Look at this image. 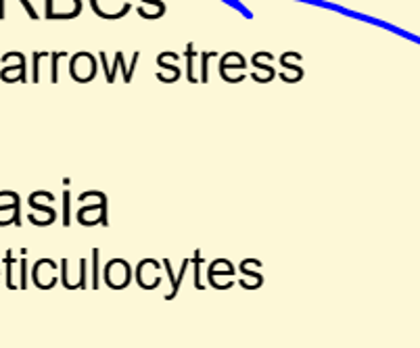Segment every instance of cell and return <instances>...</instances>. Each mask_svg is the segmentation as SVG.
<instances>
[{"label":"cell","mask_w":420,"mask_h":348,"mask_svg":"<svg viewBox=\"0 0 420 348\" xmlns=\"http://www.w3.org/2000/svg\"><path fill=\"white\" fill-rule=\"evenodd\" d=\"M163 265H165L167 274H170V280H172V292H170V296H167V300H170V298H176V294H178V290H180V282H182V278L187 276V269H189V258H187L184 263H182V269H180V274H178L176 278H174V274H172V265H170V260L163 258Z\"/></svg>","instance_id":"obj_8"},{"label":"cell","mask_w":420,"mask_h":348,"mask_svg":"<svg viewBox=\"0 0 420 348\" xmlns=\"http://www.w3.org/2000/svg\"><path fill=\"white\" fill-rule=\"evenodd\" d=\"M161 265L157 263V260H153V265H151V272H146V260H140L138 267H136V282L140 284V288L144 290H153L161 284V274H159Z\"/></svg>","instance_id":"obj_4"},{"label":"cell","mask_w":420,"mask_h":348,"mask_svg":"<svg viewBox=\"0 0 420 348\" xmlns=\"http://www.w3.org/2000/svg\"><path fill=\"white\" fill-rule=\"evenodd\" d=\"M99 256L101 250L95 248L93 250V288H101V274H99Z\"/></svg>","instance_id":"obj_10"},{"label":"cell","mask_w":420,"mask_h":348,"mask_svg":"<svg viewBox=\"0 0 420 348\" xmlns=\"http://www.w3.org/2000/svg\"><path fill=\"white\" fill-rule=\"evenodd\" d=\"M19 272H21V276H19L21 278L19 280V288L23 290V288H28V276H26L28 274V260L26 258H19Z\"/></svg>","instance_id":"obj_14"},{"label":"cell","mask_w":420,"mask_h":348,"mask_svg":"<svg viewBox=\"0 0 420 348\" xmlns=\"http://www.w3.org/2000/svg\"><path fill=\"white\" fill-rule=\"evenodd\" d=\"M193 260H195V288H197V290H205V284L201 282V260H203V258H201V252H199V250L195 252V258H193Z\"/></svg>","instance_id":"obj_11"},{"label":"cell","mask_w":420,"mask_h":348,"mask_svg":"<svg viewBox=\"0 0 420 348\" xmlns=\"http://www.w3.org/2000/svg\"><path fill=\"white\" fill-rule=\"evenodd\" d=\"M46 52H34V71H32V79L34 81H40V59L44 57Z\"/></svg>","instance_id":"obj_16"},{"label":"cell","mask_w":420,"mask_h":348,"mask_svg":"<svg viewBox=\"0 0 420 348\" xmlns=\"http://www.w3.org/2000/svg\"><path fill=\"white\" fill-rule=\"evenodd\" d=\"M234 274H236V272H234V265L230 263L228 258H218V260H213V263H211V267H209V272H207V278H209V284L218 290L220 278H222V276L232 278Z\"/></svg>","instance_id":"obj_7"},{"label":"cell","mask_w":420,"mask_h":348,"mask_svg":"<svg viewBox=\"0 0 420 348\" xmlns=\"http://www.w3.org/2000/svg\"><path fill=\"white\" fill-rule=\"evenodd\" d=\"M69 209H71V194H69V190H65V192H63V225H65V227L71 225Z\"/></svg>","instance_id":"obj_12"},{"label":"cell","mask_w":420,"mask_h":348,"mask_svg":"<svg viewBox=\"0 0 420 348\" xmlns=\"http://www.w3.org/2000/svg\"><path fill=\"white\" fill-rule=\"evenodd\" d=\"M105 282L111 290H124L132 282V267L124 258H113L105 265Z\"/></svg>","instance_id":"obj_1"},{"label":"cell","mask_w":420,"mask_h":348,"mask_svg":"<svg viewBox=\"0 0 420 348\" xmlns=\"http://www.w3.org/2000/svg\"><path fill=\"white\" fill-rule=\"evenodd\" d=\"M19 209H21V198L17 192L11 190V203L0 207V227L11 225V223H15L19 227L21 225V211Z\"/></svg>","instance_id":"obj_5"},{"label":"cell","mask_w":420,"mask_h":348,"mask_svg":"<svg viewBox=\"0 0 420 348\" xmlns=\"http://www.w3.org/2000/svg\"><path fill=\"white\" fill-rule=\"evenodd\" d=\"M15 263H19V260L13 258V250H7V258H5V265H7V288H11V290H17V288H19V284L13 280V278H15V276H13Z\"/></svg>","instance_id":"obj_9"},{"label":"cell","mask_w":420,"mask_h":348,"mask_svg":"<svg viewBox=\"0 0 420 348\" xmlns=\"http://www.w3.org/2000/svg\"><path fill=\"white\" fill-rule=\"evenodd\" d=\"M193 57H195V48H193V44H189V79L191 81H197V77L193 75Z\"/></svg>","instance_id":"obj_17"},{"label":"cell","mask_w":420,"mask_h":348,"mask_svg":"<svg viewBox=\"0 0 420 348\" xmlns=\"http://www.w3.org/2000/svg\"><path fill=\"white\" fill-rule=\"evenodd\" d=\"M77 221L84 227H93L103 223V227L109 225V215H107V196L103 194V198L97 205H84L77 211Z\"/></svg>","instance_id":"obj_2"},{"label":"cell","mask_w":420,"mask_h":348,"mask_svg":"<svg viewBox=\"0 0 420 348\" xmlns=\"http://www.w3.org/2000/svg\"><path fill=\"white\" fill-rule=\"evenodd\" d=\"M30 207L34 211H42V213H48L52 217H57V209H55V194L52 192H46V190H38V192H32L30 198H28Z\"/></svg>","instance_id":"obj_6"},{"label":"cell","mask_w":420,"mask_h":348,"mask_svg":"<svg viewBox=\"0 0 420 348\" xmlns=\"http://www.w3.org/2000/svg\"><path fill=\"white\" fill-rule=\"evenodd\" d=\"M157 63H159L161 67H165V69H170V63H165V59H161V57L157 59ZM172 71H174L176 75H180V69H178V67H172Z\"/></svg>","instance_id":"obj_18"},{"label":"cell","mask_w":420,"mask_h":348,"mask_svg":"<svg viewBox=\"0 0 420 348\" xmlns=\"http://www.w3.org/2000/svg\"><path fill=\"white\" fill-rule=\"evenodd\" d=\"M211 57H218V54H216V52H203V54H201V79H203V81H207V73H209V71H207V61H209Z\"/></svg>","instance_id":"obj_15"},{"label":"cell","mask_w":420,"mask_h":348,"mask_svg":"<svg viewBox=\"0 0 420 348\" xmlns=\"http://www.w3.org/2000/svg\"><path fill=\"white\" fill-rule=\"evenodd\" d=\"M63 57H67V52H52V54H50V61H52V67H50V79H52V81L59 79L57 63H59V59H63Z\"/></svg>","instance_id":"obj_13"},{"label":"cell","mask_w":420,"mask_h":348,"mask_svg":"<svg viewBox=\"0 0 420 348\" xmlns=\"http://www.w3.org/2000/svg\"><path fill=\"white\" fill-rule=\"evenodd\" d=\"M32 280L40 290H50L57 284V263L52 258H40L32 269Z\"/></svg>","instance_id":"obj_3"}]
</instances>
